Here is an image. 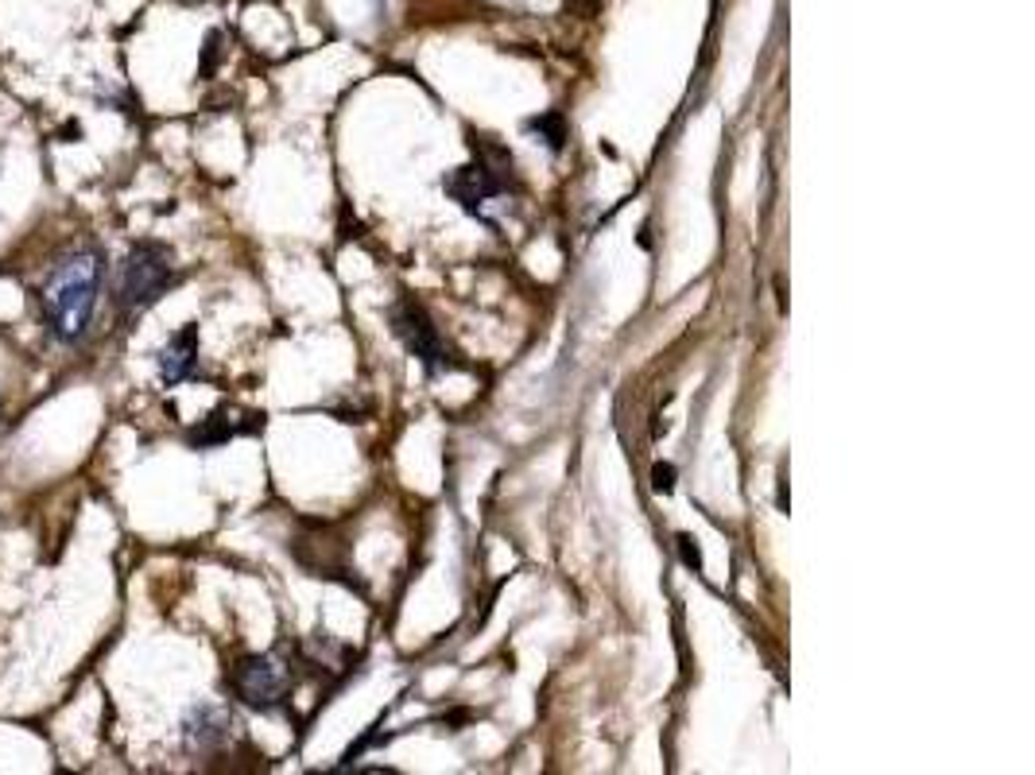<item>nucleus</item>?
<instances>
[{"mask_svg":"<svg viewBox=\"0 0 1035 775\" xmlns=\"http://www.w3.org/2000/svg\"><path fill=\"white\" fill-rule=\"evenodd\" d=\"M101 279H105V256L98 245H82L62 264H54L51 276L39 287V307L62 346H74L85 338L98 310Z\"/></svg>","mask_w":1035,"mask_h":775,"instance_id":"obj_1","label":"nucleus"},{"mask_svg":"<svg viewBox=\"0 0 1035 775\" xmlns=\"http://www.w3.org/2000/svg\"><path fill=\"white\" fill-rule=\"evenodd\" d=\"M175 279L168 248L160 245H132V253L121 264V279H116V310L124 318L140 315L144 307H152L163 292Z\"/></svg>","mask_w":1035,"mask_h":775,"instance_id":"obj_2","label":"nucleus"},{"mask_svg":"<svg viewBox=\"0 0 1035 775\" xmlns=\"http://www.w3.org/2000/svg\"><path fill=\"white\" fill-rule=\"evenodd\" d=\"M508 183H513V155L497 144H481V155L474 163L443 179L446 194L461 202V210H469V214H481V202L505 194Z\"/></svg>","mask_w":1035,"mask_h":775,"instance_id":"obj_3","label":"nucleus"},{"mask_svg":"<svg viewBox=\"0 0 1035 775\" xmlns=\"http://www.w3.org/2000/svg\"><path fill=\"white\" fill-rule=\"evenodd\" d=\"M388 323H392V334L404 341L407 354L419 357V361L427 365L430 373H438V369H446V365H450V354H446V346H443V338H438L435 323H430V315L415 299L392 303V307H388Z\"/></svg>","mask_w":1035,"mask_h":775,"instance_id":"obj_4","label":"nucleus"},{"mask_svg":"<svg viewBox=\"0 0 1035 775\" xmlns=\"http://www.w3.org/2000/svg\"><path fill=\"white\" fill-rule=\"evenodd\" d=\"M233 686H237L241 702L253 710H276L287 694V671L280 667L272 655H253L237 667L233 675Z\"/></svg>","mask_w":1035,"mask_h":775,"instance_id":"obj_5","label":"nucleus"},{"mask_svg":"<svg viewBox=\"0 0 1035 775\" xmlns=\"http://www.w3.org/2000/svg\"><path fill=\"white\" fill-rule=\"evenodd\" d=\"M194 361H199V326H183L175 338L163 346L160 354V377L168 385H179L194 373Z\"/></svg>","mask_w":1035,"mask_h":775,"instance_id":"obj_6","label":"nucleus"},{"mask_svg":"<svg viewBox=\"0 0 1035 775\" xmlns=\"http://www.w3.org/2000/svg\"><path fill=\"white\" fill-rule=\"evenodd\" d=\"M225 730H230V722H225L222 710L202 706V710H194L191 722H186V741H191L194 748H210L225 737Z\"/></svg>","mask_w":1035,"mask_h":775,"instance_id":"obj_7","label":"nucleus"},{"mask_svg":"<svg viewBox=\"0 0 1035 775\" xmlns=\"http://www.w3.org/2000/svg\"><path fill=\"white\" fill-rule=\"evenodd\" d=\"M233 430H230V422L222 419V415H210V422L202 430H194V446H217V442H225Z\"/></svg>","mask_w":1035,"mask_h":775,"instance_id":"obj_8","label":"nucleus"},{"mask_svg":"<svg viewBox=\"0 0 1035 775\" xmlns=\"http://www.w3.org/2000/svg\"><path fill=\"white\" fill-rule=\"evenodd\" d=\"M528 129L539 132V136H547V147H551V152H559V147H562V116H555V113L551 116H539V121H531Z\"/></svg>","mask_w":1035,"mask_h":775,"instance_id":"obj_9","label":"nucleus"},{"mask_svg":"<svg viewBox=\"0 0 1035 775\" xmlns=\"http://www.w3.org/2000/svg\"><path fill=\"white\" fill-rule=\"evenodd\" d=\"M671 485H676V469H671V466H656V489L671 492Z\"/></svg>","mask_w":1035,"mask_h":775,"instance_id":"obj_10","label":"nucleus"},{"mask_svg":"<svg viewBox=\"0 0 1035 775\" xmlns=\"http://www.w3.org/2000/svg\"><path fill=\"white\" fill-rule=\"evenodd\" d=\"M679 543H683V559H687V567H698V562H702V559H698V551H690V539H679Z\"/></svg>","mask_w":1035,"mask_h":775,"instance_id":"obj_11","label":"nucleus"}]
</instances>
